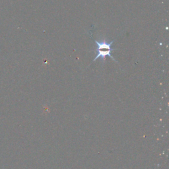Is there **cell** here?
<instances>
[{
    "instance_id": "obj_1",
    "label": "cell",
    "mask_w": 169,
    "mask_h": 169,
    "mask_svg": "<svg viewBox=\"0 0 169 169\" xmlns=\"http://www.w3.org/2000/svg\"><path fill=\"white\" fill-rule=\"evenodd\" d=\"M95 42L97 45V50H110V51L114 50V48H111V46L112 45V44L114 43V40H112L110 42H107V41H106L105 39H104L101 42H98L97 40H95Z\"/></svg>"
},
{
    "instance_id": "obj_2",
    "label": "cell",
    "mask_w": 169,
    "mask_h": 169,
    "mask_svg": "<svg viewBox=\"0 0 169 169\" xmlns=\"http://www.w3.org/2000/svg\"><path fill=\"white\" fill-rule=\"evenodd\" d=\"M98 54L96 56V57L95 58V59L93 60V61H95V60H97L98 58H102V60H103V63H104V61H105V58L106 56H109L110 58H111L112 60H113L115 62H117L116 61V60L112 57V55H111V51L110 50H98Z\"/></svg>"
}]
</instances>
